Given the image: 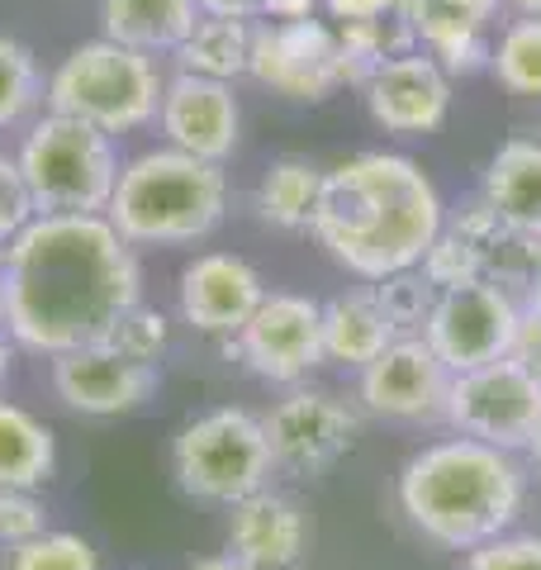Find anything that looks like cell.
Returning a JSON list of instances; mask_svg holds the SVG:
<instances>
[{
	"label": "cell",
	"mask_w": 541,
	"mask_h": 570,
	"mask_svg": "<svg viewBox=\"0 0 541 570\" xmlns=\"http://www.w3.org/2000/svg\"><path fill=\"white\" fill-rule=\"evenodd\" d=\"M105 343L119 347L124 356H138V362H157L161 366L167 343H171V324H167V314H161V309H153V305H142V299H138V305L110 328Z\"/></svg>",
	"instance_id": "cell-32"
},
{
	"label": "cell",
	"mask_w": 541,
	"mask_h": 570,
	"mask_svg": "<svg viewBox=\"0 0 541 570\" xmlns=\"http://www.w3.org/2000/svg\"><path fill=\"white\" fill-rule=\"evenodd\" d=\"M419 272L437 285V291H456V285H471V281H484V266H480V253L471 243H465L461 234H451V228H442L437 238H432V247L423 253Z\"/></svg>",
	"instance_id": "cell-33"
},
{
	"label": "cell",
	"mask_w": 541,
	"mask_h": 570,
	"mask_svg": "<svg viewBox=\"0 0 541 570\" xmlns=\"http://www.w3.org/2000/svg\"><path fill=\"white\" fill-rule=\"evenodd\" d=\"M451 96H456V81H451L442 62L427 58L423 48L375 67L371 77L361 81V105H366L375 129H385L390 138L437 134L451 115Z\"/></svg>",
	"instance_id": "cell-15"
},
{
	"label": "cell",
	"mask_w": 541,
	"mask_h": 570,
	"mask_svg": "<svg viewBox=\"0 0 541 570\" xmlns=\"http://www.w3.org/2000/svg\"><path fill=\"white\" fill-rule=\"evenodd\" d=\"M522 305L541 309V243H537V257H532V276H528V291H522Z\"/></svg>",
	"instance_id": "cell-42"
},
{
	"label": "cell",
	"mask_w": 541,
	"mask_h": 570,
	"mask_svg": "<svg viewBox=\"0 0 541 570\" xmlns=\"http://www.w3.org/2000/svg\"><path fill=\"white\" fill-rule=\"evenodd\" d=\"M262 433L270 448V466L291 480H318L328 475L342 456L356 448L361 409L347 404L333 390L318 385H291L262 414Z\"/></svg>",
	"instance_id": "cell-8"
},
{
	"label": "cell",
	"mask_w": 541,
	"mask_h": 570,
	"mask_svg": "<svg viewBox=\"0 0 541 570\" xmlns=\"http://www.w3.org/2000/svg\"><path fill=\"white\" fill-rule=\"evenodd\" d=\"M14 167L24 176L33 214H105L124 163L110 134L48 110L24 134Z\"/></svg>",
	"instance_id": "cell-6"
},
{
	"label": "cell",
	"mask_w": 541,
	"mask_h": 570,
	"mask_svg": "<svg viewBox=\"0 0 541 570\" xmlns=\"http://www.w3.org/2000/svg\"><path fill=\"white\" fill-rule=\"evenodd\" d=\"M0 328H6V247H0Z\"/></svg>",
	"instance_id": "cell-46"
},
{
	"label": "cell",
	"mask_w": 541,
	"mask_h": 570,
	"mask_svg": "<svg viewBox=\"0 0 541 570\" xmlns=\"http://www.w3.org/2000/svg\"><path fill=\"white\" fill-rule=\"evenodd\" d=\"M446 228V200L409 153H352L328 167L314 214V243L356 281H385L419 266Z\"/></svg>",
	"instance_id": "cell-2"
},
{
	"label": "cell",
	"mask_w": 541,
	"mask_h": 570,
	"mask_svg": "<svg viewBox=\"0 0 541 570\" xmlns=\"http://www.w3.org/2000/svg\"><path fill=\"white\" fill-rule=\"evenodd\" d=\"M43 77H39V62L33 52L0 33V129H20V124L43 105Z\"/></svg>",
	"instance_id": "cell-30"
},
{
	"label": "cell",
	"mask_w": 541,
	"mask_h": 570,
	"mask_svg": "<svg viewBox=\"0 0 541 570\" xmlns=\"http://www.w3.org/2000/svg\"><path fill=\"white\" fill-rule=\"evenodd\" d=\"M157 134L176 153L224 167L243 142V105L228 81L176 71V77H167V91L157 105Z\"/></svg>",
	"instance_id": "cell-16"
},
{
	"label": "cell",
	"mask_w": 541,
	"mask_h": 570,
	"mask_svg": "<svg viewBox=\"0 0 541 570\" xmlns=\"http://www.w3.org/2000/svg\"><path fill=\"white\" fill-rule=\"evenodd\" d=\"M451 371L427 337H394L371 366L356 371V409L385 423H442Z\"/></svg>",
	"instance_id": "cell-13"
},
{
	"label": "cell",
	"mask_w": 541,
	"mask_h": 570,
	"mask_svg": "<svg viewBox=\"0 0 541 570\" xmlns=\"http://www.w3.org/2000/svg\"><path fill=\"white\" fill-rule=\"evenodd\" d=\"M200 14H224V20H262V0H200Z\"/></svg>",
	"instance_id": "cell-40"
},
{
	"label": "cell",
	"mask_w": 541,
	"mask_h": 570,
	"mask_svg": "<svg viewBox=\"0 0 541 570\" xmlns=\"http://www.w3.org/2000/svg\"><path fill=\"white\" fill-rule=\"evenodd\" d=\"M490 77L499 91L541 105V20H503L490 52Z\"/></svg>",
	"instance_id": "cell-28"
},
{
	"label": "cell",
	"mask_w": 541,
	"mask_h": 570,
	"mask_svg": "<svg viewBox=\"0 0 541 570\" xmlns=\"http://www.w3.org/2000/svg\"><path fill=\"white\" fill-rule=\"evenodd\" d=\"M537 419H541V376H532L518 356H499L490 366L451 376L446 414H442L451 433L522 456Z\"/></svg>",
	"instance_id": "cell-9"
},
{
	"label": "cell",
	"mask_w": 541,
	"mask_h": 570,
	"mask_svg": "<svg viewBox=\"0 0 541 570\" xmlns=\"http://www.w3.org/2000/svg\"><path fill=\"white\" fill-rule=\"evenodd\" d=\"M0 570H100V557H96V547H90L81 532L43 528L39 538L10 547Z\"/></svg>",
	"instance_id": "cell-31"
},
{
	"label": "cell",
	"mask_w": 541,
	"mask_h": 570,
	"mask_svg": "<svg viewBox=\"0 0 541 570\" xmlns=\"http://www.w3.org/2000/svg\"><path fill=\"white\" fill-rule=\"evenodd\" d=\"M161 91H167V77H161L153 52H138L100 33L90 43H77L58 62L43 100L52 115L81 119L90 129L119 138L157 124Z\"/></svg>",
	"instance_id": "cell-5"
},
{
	"label": "cell",
	"mask_w": 541,
	"mask_h": 570,
	"mask_svg": "<svg viewBox=\"0 0 541 570\" xmlns=\"http://www.w3.org/2000/svg\"><path fill=\"white\" fill-rule=\"evenodd\" d=\"M333 29H337V52H342V86H352V91H361V81H366L375 67H385L419 48V33H413L404 10L381 14V20H347Z\"/></svg>",
	"instance_id": "cell-27"
},
{
	"label": "cell",
	"mask_w": 541,
	"mask_h": 570,
	"mask_svg": "<svg viewBox=\"0 0 541 570\" xmlns=\"http://www.w3.org/2000/svg\"><path fill=\"white\" fill-rule=\"evenodd\" d=\"M247 77L291 105H323L342 91V52L333 20H257Z\"/></svg>",
	"instance_id": "cell-10"
},
{
	"label": "cell",
	"mask_w": 541,
	"mask_h": 570,
	"mask_svg": "<svg viewBox=\"0 0 541 570\" xmlns=\"http://www.w3.org/2000/svg\"><path fill=\"white\" fill-rule=\"evenodd\" d=\"M228 352L266 385H304L323 362V299L299 291H266L257 314L228 337Z\"/></svg>",
	"instance_id": "cell-11"
},
{
	"label": "cell",
	"mask_w": 541,
	"mask_h": 570,
	"mask_svg": "<svg viewBox=\"0 0 541 570\" xmlns=\"http://www.w3.org/2000/svg\"><path fill=\"white\" fill-rule=\"evenodd\" d=\"M228 214V171L176 148H148L119 167L105 219L129 247H190Z\"/></svg>",
	"instance_id": "cell-4"
},
{
	"label": "cell",
	"mask_w": 541,
	"mask_h": 570,
	"mask_svg": "<svg viewBox=\"0 0 541 570\" xmlns=\"http://www.w3.org/2000/svg\"><path fill=\"white\" fill-rule=\"evenodd\" d=\"M323 181H328V171L318 163L285 153L262 171V181L252 186V209H257V219L266 228H276V234H314Z\"/></svg>",
	"instance_id": "cell-23"
},
{
	"label": "cell",
	"mask_w": 541,
	"mask_h": 570,
	"mask_svg": "<svg viewBox=\"0 0 541 570\" xmlns=\"http://www.w3.org/2000/svg\"><path fill=\"white\" fill-rule=\"evenodd\" d=\"M48 528V509L39 490H0V551L39 538Z\"/></svg>",
	"instance_id": "cell-35"
},
{
	"label": "cell",
	"mask_w": 541,
	"mask_h": 570,
	"mask_svg": "<svg viewBox=\"0 0 541 570\" xmlns=\"http://www.w3.org/2000/svg\"><path fill=\"white\" fill-rule=\"evenodd\" d=\"M186 570H252V566H243L238 557H228V551H224V557H205V561H195Z\"/></svg>",
	"instance_id": "cell-43"
},
{
	"label": "cell",
	"mask_w": 541,
	"mask_h": 570,
	"mask_svg": "<svg viewBox=\"0 0 541 570\" xmlns=\"http://www.w3.org/2000/svg\"><path fill=\"white\" fill-rule=\"evenodd\" d=\"M171 475L180 494L224 509L270 485L276 466H270L262 414L243 404H219L180 423V433L171 438Z\"/></svg>",
	"instance_id": "cell-7"
},
{
	"label": "cell",
	"mask_w": 541,
	"mask_h": 570,
	"mask_svg": "<svg viewBox=\"0 0 541 570\" xmlns=\"http://www.w3.org/2000/svg\"><path fill=\"white\" fill-rule=\"evenodd\" d=\"M228 557H238L252 570H299L309 557L314 523L295 494L276 485L252 490L238 504H228Z\"/></svg>",
	"instance_id": "cell-18"
},
{
	"label": "cell",
	"mask_w": 541,
	"mask_h": 570,
	"mask_svg": "<svg viewBox=\"0 0 541 570\" xmlns=\"http://www.w3.org/2000/svg\"><path fill=\"white\" fill-rule=\"evenodd\" d=\"M266 276L238 253H195L176 276V309L180 324L205 337H238L257 305L266 299Z\"/></svg>",
	"instance_id": "cell-17"
},
{
	"label": "cell",
	"mask_w": 541,
	"mask_h": 570,
	"mask_svg": "<svg viewBox=\"0 0 541 570\" xmlns=\"http://www.w3.org/2000/svg\"><path fill=\"white\" fill-rule=\"evenodd\" d=\"M503 10H509L513 20H541V0H503Z\"/></svg>",
	"instance_id": "cell-44"
},
{
	"label": "cell",
	"mask_w": 541,
	"mask_h": 570,
	"mask_svg": "<svg viewBox=\"0 0 541 570\" xmlns=\"http://www.w3.org/2000/svg\"><path fill=\"white\" fill-rule=\"evenodd\" d=\"M52 395L62 409L81 419H124L138 414L157 390H161V366L124 356L110 343H90L77 352L52 356Z\"/></svg>",
	"instance_id": "cell-14"
},
{
	"label": "cell",
	"mask_w": 541,
	"mask_h": 570,
	"mask_svg": "<svg viewBox=\"0 0 541 570\" xmlns=\"http://www.w3.org/2000/svg\"><path fill=\"white\" fill-rule=\"evenodd\" d=\"M513 356L532 371V376H541V309L537 305H522L518 337H513Z\"/></svg>",
	"instance_id": "cell-37"
},
{
	"label": "cell",
	"mask_w": 541,
	"mask_h": 570,
	"mask_svg": "<svg viewBox=\"0 0 541 570\" xmlns=\"http://www.w3.org/2000/svg\"><path fill=\"white\" fill-rule=\"evenodd\" d=\"M404 10V0H323V14L333 24H347V20H381V14Z\"/></svg>",
	"instance_id": "cell-38"
},
{
	"label": "cell",
	"mask_w": 541,
	"mask_h": 570,
	"mask_svg": "<svg viewBox=\"0 0 541 570\" xmlns=\"http://www.w3.org/2000/svg\"><path fill=\"white\" fill-rule=\"evenodd\" d=\"M252 24L257 20H224V14H200L195 29L176 43V71L190 77H209V81H238L247 77V58H252Z\"/></svg>",
	"instance_id": "cell-26"
},
{
	"label": "cell",
	"mask_w": 541,
	"mask_h": 570,
	"mask_svg": "<svg viewBox=\"0 0 541 570\" xmlns=\"http://www.w3.org/2000/svg\"><path fill=\"white\" fill-rule=\"evenodd\" d=\"M528 461L475 438L423 442L394 480V504L423 542L442 551H475L513 532L528 504Z\"/></svg>",
	"instance_id": "cell-3"
},
{
	"label": "cell",
	"mask_w": 541,
	"mask_h": 570,
	"mask_svg": "<svg viewBox=\"0 0 541 570\" xmlns=\"http://www.w3.org/2000/svg\"><path fill=\"white\" fill-rule=\"evenodd\" d=\"M375 299H381V309L390 318L394 337H423L432 309H437V285H432L419 266H409V272H394L385 281H366Z\"/></svg>",
	"instance_id": "cell-29"
},
{
	"label": "cell",
	"mask_w": 541,
	"mask_h": 570,
	"mask_svg": "<svg viewBox=\"0 0 541 570\" xmlns=\"http://www.w3.org/2000/svg\"><path fill=\"white\" fill-rule=\"evenodd\" d=\"M200 20V0H100L105 39L129 43L138 52H176Z\"/></svg>",
	"instance_id": "cell-24"
},
{
	"label": "cell",
	"mask_w": 541,
	"mask_h": 570,
	"mask_svg": "<svg viewBox=\"0 0 541 570\" xmlns=\"http://www.w3.org/2000/svg\"><path fill=\"white\" fill-rule=\"evenodd\" d=\"M522 461H528V471H537V475H541V419H537V428H532L528 448H522Z\"/></svg>",
	"instance_id": "cell-45"
},
{
	"label": "cell",
	"mask_w": 541,
	"mask_h": 570,
	"mask_svg": "<svg viewBox=\"0 0 541 570\" xmlns=\"http://www.w3.org/2000/svg\"><path fill=\"white\" fill-rule=\"evenodd\" d=\"M390 343H394V328L371 285H352V291L323 299V362H333L342 371H361Z\"/></svg>",
	"instance_id": "cell-21"
},
{
	"label": "cell",
	"mask_w": 541,
	"mask_h": 570,
	"mask_svg": "<svg viewBox=\"0 0 541 570\" xmlns=\"http://www.w3.org/2000/svg\"><path fill=\"white\" fill-rule=\"evenodd\" d=\"M518 318H522V299L513 291H503L494 281H471L437 295V309H432L423 337L442 356L451 376H461V371L513 356Z\"/></svg>",
	"instance_id": "cell-12"
},
{
	"label": "cell",
	"mask_w": 541,
	"mask_h": 570,
	"mask_svg": "<svg viewBox=\"0 0 541 570\" xmlns=\"http://www.w3.org/2000/svg\"><path fill=\"white\" fill-rule=\"evenodd\" d=\"M58 471V438L24 404L0 400V490H43Z\"/></svg>",
	"instance_id": "cell-25"
},
{
	"label": "cell",
	"mask_w": 541,
	"mask_h": 570,
	"mask_svg": "<svg viewBox=\"0 0 541 570\" xmlns=\"http://www.w3.org/2000/svg\"><path fill=\"white\" fill-rule=\"evenodd\" d=\"M138 299V247L105 214H33L6 247V333L20 352L52 362L105 343Z\"/></svg>",
	"instance_id": "cell-1"
},
{
	"label": "cell",
	"mask_w": 541,
	"mask_h": 570,
	"mask_svg": "<svg viewBox=\"0 0 541 570\" xmlns=\"http://www.w3.org/2000/svg\"><path fill=\"white\" fill-rule=\"evenodd\" d=\"M480 195L513 234L541 243V138L518 134L499 142L490 167H484Z\"/></svg>",
	"instance_id": "cell-20"
},
{
	"label": "cell",
	"mask_w": 541,
	"mask_h": 570,
	"mask_svg": "<svg viewBox=\"0 0 541 570\" xmlns=\"http://www.w3.org/2000/svg\"><path fill=\"white\" fill-rule=\"evenodd\" d=\"M323 0H262V20H314Z\"/></svg>",
	"instance_id": "cell-39"
},
{
	"label": "cell",
	"mask_w": 541,
	"mask_h": 570,
	"mask_svg": "<svg viewBox=\"0 0 541 570\" xmlns=\"http://www.w3.org/2000/svg\"><path fill=\"white\" fill-rule=\"evenodd\" d=\"M419 48L437 58L451 81L490 71L494 33L503 24V0H404Z\"/></svg>",
	"instance_id": "cell-19"
},
{
	"label": "cell",
	"mask_w": 541,
	"mask_h": 570,
	"mask_svg": "<svg viewBox=\"0 0 541 570\" xmlns=\"http://www.w3.org/2000/svg\"><path fill=\"white\" fill-rule=\"evenodd\" d=\"M461 570H541V532H503V538L465 551Z\"/></svg>",
	"instance_id": "cell-34"
},
{
	"label": "cell",
	"mask_w": 541,
	"mask_h": 570,
	"mask_svg": "<svg viewBox=\"0 0 541 570\" xmlns=\"http://www.w3.org/2000/svg\"><path fill=\"white\" fill-rule=\"evenodd\" d=\"M14 356H20V347H14V337L0 328V390L10 385V371H14Z\"/></svg>",
	"instance_id": "cell-41"
},
{
	"label": "cell",
	"mask_w": 541,
	"mask_h": 570,
	"mask_svg": "<svg viewBox=\"0 0 541 570\" xmlns=\"http://www.w3.org/2000/svg\"><path fill=\"white\" fill-rule=\"evenodd\" d=\"M446 228H451V234H461L480 253L484 281L503 285V291H513L522 299V291H528V276H532V257H537V243L532 238L513 234V228L490 209L484 195L465 200L461 209H446Z\"/></svg>",
	"instance_id": "cell-22"
},
{
	"label": "cell",
	"mask_w": 541,
	"mask_h": 570,
	"mask_svg": "<svg viewBox=\"0 0 541 570\" xmlns=\"http://www.w3.org/2000/svg\"><path fill=\"white\" fill-rule=\"evenodd\" d=\"M33 219V200L24 190V176L14 167V157H0V247H10Z\"/></svg>",
	"instance_id": "cell-36"
}]
</instances>
